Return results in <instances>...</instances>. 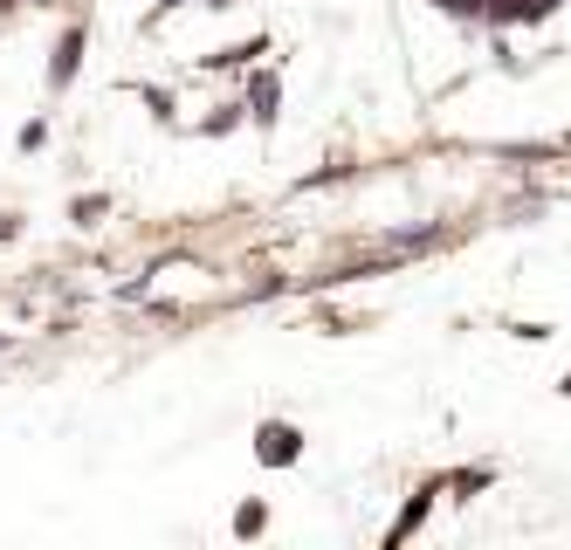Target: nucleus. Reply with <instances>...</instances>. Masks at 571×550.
<instances>
[{"mask_svg":"<svg viewBox=\"0 0 571 550\" xmlns=\"http://www.w3.org/2000/svg\"><path fill=\"white\" fill-rule=\"evenodd\" d=\"M296 454H303V434L290 420H269L262 434H255V461H262V468H290Z\"/></svg>","mask_w":571,"mask_h":550,"instance_id":"1","label":"nucleus"},{"mask_svg":"<svg viewBox=\"0 0 571 550\" xmlns=\"http://www.w3.org/2000/svg\"><path fill=\"white\" fill-rule=\"evenodd\" d=\"M83 29H63V42H56V63H48V83H56V90H69L76 83V69H83Z\"/></svg>","mask_w":571,"mask_h":550,"instance_id":"2","label":"nucleus"},{"mask_svg":"<svg viewBox=\"0 0 571 550\" xmlns=\"http://www.w3.org/2000/svg\"><path fill=\"white\" fill-rule=\"evenodd\" d=\"M276 97H282V90H276V76H255V83H248V111L262 117V124H276Z\"/></svg>","mask_w":571,"mask_h":550,"instance_id":"3","label":"nucleus"},{"mask_svg":"<svg viewBox=\"0 0 571 550\" xmlns=\"http://www.w3.org/2000/svg\"><path fill=\"white\" fill-rule=\"evenodd\" d=\"M103 214H111V193H83V200L69 206V221H76V227H97Z\"/></svg>","mask_w":571,"mask_h":550,"instance_id":"4","label":"nucleus"},{"mask_svg":"<svg viewBox=\"0 0 571 550\" xmlns=\"http://www.w3.org/2000/svg\"><path fill=\"white\" fill-rule=\"evenodd\" d=\"M262 523H269L262 503H242V509H235V537H262Z\"/></svg>","mask_w":571,"mask_h":550,"instance_id":"5","label":"nucleus"},{"mask_svg":"<svg viewBox=\"0 0 571 550\" xmlns=\"http://www.w3.org/2000/svg\"><path fill=\"white\" fill-rule=\"evenodd\" d=\"M427 516V495H413V503H406V516L393 523V537H385V543H406V530H413V523H421Z\"/></svg>","mask_w":571,"mask_h":550,"instance_id":"6","label":"nucleus"},{"mask_svg":"<svg viewBox=\"0 0 571 550\" xmlns=\"http://www.w3.org/2000/svg\"><path fill=\"white\" fill-rule=\"evenodd\" d=\"M14 234H21V221H14V214H0V242H14Z\"/></svg>","mask_w":571,"mask_h":550,"instance_id":"7","label":"nucleus"},{"mask_svg":"<svg viewBox=\"0 0 571 550\" xmlns=\"http://www.w3.org/2000/svg\"><path fill=\"white\" fill-rule=\"evenodd\" d=\"M159 8H166V14H172V8H187V0H159Z\"/></svg>","mask_w":571,"mask_h":550,"instance_id":"8","label":"nucleus"},{"mask_svg":"<svg viewBox=\"0 0 571 550\" xmlns=\"http://www.w3.org/2000/svg\"><path fill=\"white\" fill-rule=\"evenodd\" d=\"M206 8H235V0H206Z\"/></svg>","mask_w":571,"mask_h":550,"instance_id":"9","label":"nucleus"},{"mask_svg":"<svg viewBox=\"0 0 571 550\" xmlns=\"http://www.w3.org/2000/svg\"><path fill=\"white\" fill-rule=\"evenodd\" d=\"M564 392H571V372H564Z\"/></svg>","mask_w":571,"mask_h":550,"instance_id":"10","label":"nucleus"}]
</instances>
